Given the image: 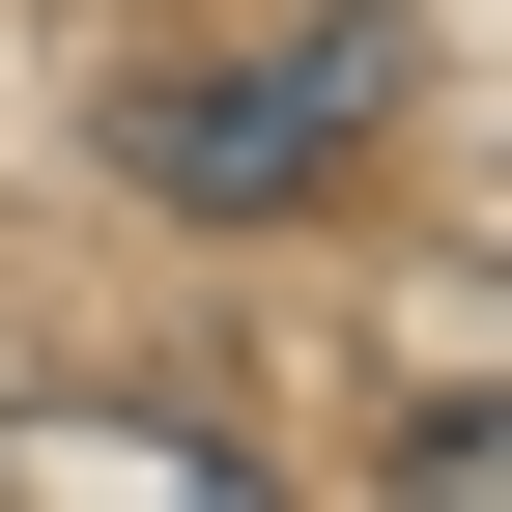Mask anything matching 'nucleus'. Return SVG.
<instances>
[{"label": "nucleus", "mask_w": 512, "mask_h": 512, "mask_svg": "<svg viewBox=\"0 0 512 512\" xmlns=\"http://www.w3.org/2000/svg\"><path fill=\"white\" fill-rule=\"evenodd\" d=\"M399 114V29H256V57H171L114 143H143V200H200V228H285V200H342V143Z\"/></svg>", "instance_id": "nucleus-1"}, {"label": "nucleus", "mask_w": 512, "mask_h": 512, "mask_svg": "<svg viewBox=\"0 0 512 512\" xmlns=\"http://www.w3.org/2000/svg\"><path fill=\"white\" fill-rule=\"evenodd\" d=\"M0 484H171V512H228V456H171V427H0Z\"/></svg>", "instance_id": "nucleus-2"}]
</instances>
